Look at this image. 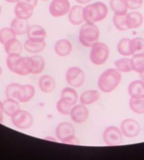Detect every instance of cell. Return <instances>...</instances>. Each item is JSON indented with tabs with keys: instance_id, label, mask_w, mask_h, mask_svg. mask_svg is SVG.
Returning <instances> with one entry per match:
<instances>
[{
	"instance_id": "cell-1",
	"label": "cell",
	"mask_w": 144,
	"mask_h": 160,
	"mask_svg": "<svg viewBox=\"0 0 144 160\" xmlns=\"http://www.w3.org/2000/svg\"><path fill=\"white\" fill-rule=\"evenodd\" d=\"M121 81V74L117 68H108L100 76L98 85L105 93H110L118 87Z\"/></svg>"
},
{
	"instance_id": "cell-2",
	"label": "cell",
	"mask_w": 144,
	"mask_h": 160,
	"mask_svg": "<svg viewBox=\"0 0 144 160\" xmlns=\"http://www.w3.org/2000/svg\"><path fill=\"white\" fill-rule=\"evenodd\" d=\"M108 14L107 5L102 2L87 4L84 7L83 16L85 23H95L103 21Z\"/></svg>"
},
{
	"instance_id": "cell-3",
	"label": "cell",
	"mask_w": 144,
	"mask_h": 160,
	"mask_svg": "<svg viewBox=\"0 0 144 160\" xmlns=\"http://www.w3.org/2000/svg\"><path fill=\"white\" fill-rule=\"evenodd\" d=\"M100 30L95 23H83L79 30V40L80 43L85 48H91L94 44L98 42Z\"/></svg>"
},
{
	"instance_id": "cell-4",
	"label": "cell",
	"mask_w": 144,
	"mask_h": 160,
	"mask_svg": "<svg viewBox=\"0 0 144 160\" xmlns=\"http://www.w3.org/2000/svg\"><path fill=\"white\" fill-rule=\"evenodd\" d=\"M110 56V48L107 44L97 42L90 48V60L93 64L100 66L107 62Z\"/></svg>"
},
{
	"instance_id": "cell-5",
	"label": "cell",
	"mask_w": 144,
	"mask_h": 160,
	"mask_svg": "<svg viewBox=\"0 0 144 160\" xmlns=\"http://www.w3.org/2000/svg\"><path fill=\"white\" fill-rule=\"evenodd\" d=\"M11 118L13 125L20 130L29 128L33 123V116L26 110L19 109L11 117Z\"/></svg>"
},
{
	"instance_id": "cell-6",
	"label": "cell",
	"mask_w": 144,
	"mask_h": 160,
	"mask_svg": "<svg viewBox=\"0 0 144 160\" xmlns=\"http://www.w3.org/2000/svg\"><path fill=\"white\" fill-rule=\"evenodd\" d=\"M66 80L72 88H79L84 84L85 73L81 68L72 67L66 72Z\"/></svg>"
},
{
	"instance_id": "cell-7",
	"label": "cell",
	"mask_w": 144,
	"mask_h": 160,
	"mask_svg": "<svg viewBox=\"0 0 144 160\" xmlns=\"http://www.w3.org/2000/svg\"><path fill=\"white\" fill-rule=\"evenodd\" d=\"M103 140L108 146L120 145L123 142V134L117 127H107L103 133Z\"/></svg>"
},
{
	"instance_id": "cell-8",
	"label": "cell",
	"mask_w": 144,
	"mask_h": 160,
	"mask_svg": "<svg viewBox=\"0 0 144 160\" xmlns=\"http://www.w3.org/2000/svg\"><path fill=\"white\" fill-rule=\"evenodd\" d=\"M69 0H52L49 6V12L54 18H59L68 14L71 9Z\"/></svg>"
},
{
	"instance_id": "cell-9",
	"label": "cell",
	"mask_w": 144,
	"mask_h": 160,
	"mask_svg": "<svg viewBox=\"0 0 144 160\" xmlns=\"http://www.w3.org/2000/svg\"><path fill=\"white\" fill-rule=\"evenodd\" d=\"M120 130L123 136L129 138H133L138 136L140 133L141 126L136 120L132 118H126L121 122Z\"/></svg>"
},
{
	"instance_id": "cell-10",
	"label": "cell",
	"mask_w": 144,
	"mask_h": 160,
	"mask_svg": "<svg viewBox=\"0 0 144 160\" xmlns=\"http://www.w3.org/2000/svg\"><path fill=\"white\" fill-rule=\"evenodd\" d=\"M33 61L31 57H21L16 62L13 68V73L19 76H27L32 73Z\"/></svg>"
},
{
	"instance_id": "cell-11",
	"label": "cell",
	"mask_w": 144,
	"mask_h": 160,
	"mask_svg": "<svg viewBox=\"0 0 144 160\" xmlns=\"http://www.w3.org/2000/svg\"><path fill=\"white\" fill-rule=\"evenodd\" d=\"M71 120L76 123H83L86 121L89 117V110L86 105L84 104H75L72 107L70 113Z\"/></svg>"
},
{
	"instance_id": "cell-12",
	"label": "cell",
	"mask_w": 144,
	"mask_h": 160,
	"mask_svg": "<svg viewBox=\"0 0 144 160\" xmlns=\"http://www.w3.org/2000/svg\"><path fill=\"white\" fill-rule=\"evenodd\" d=\"M34 8L32 5L25 2H18L14 7V14L16 18L28 20L32 17L34 12Z\"/></svg>"
},
{
	"instance_id": "cell-13",
	"label": "cell",
	"mask_w": 144,
	"mask_h": 160,
	"mask_svg": "<svg viewBox=\"0 0 144 160\" xmlns=\"http://www.w3.org/2000/svg\"><path fill=\"white\" fill-rule=\"evenodd\" d=\"M26 35L28 39L30 40L36 41V42H43L46 38L47 32L45 29L41 26L33 25L31 26H30Z\"/></svg>"
},
{
	"instance_id": "cell-14",
	"label": "cell",
	"mask_w": 144,
	"mask_h": 160,
	"mask_svg": "<svg viewBox=\"0 0 144 160\" xmlns=\"http://www.w3.org/2000/svg\"><path fill=\"white\" fill-rule=\"evenodd\" d=\"M83 10H84V7L81 5H74L71 7L68 13V19L72 25L79 26L84 23Z\"/></svg>"
},
{
	"instance_id": "cell-15",
	"label": "cell",
	"mask_w": 144,
	"mask_h": 160,
	"mask_svg": "<svg viewBox=\"0 0 144 160\" xmlns=\"http://www.w3.org/2000/svg\"><path fill=\"white\" fill-rule=\"evenodd\" d=\"M54 49L55 53L61 57H67L71 54L73 49V45L71 42L67 39H60L57 40L54 44Z\"/></svg>"
},
{
	"instance_id": "cell-16",
	"label": "cell",
	"mask_w": 144,
	"mask_h": 160,
	"mask_svg": "<svg viewBox=\"0 0 144 160\" xmlns=\"http://www.w3.org/2000/svg\"><path fill=\"white\" fill-rule=\"evenodd\" d=\"M35 95V89L32 85H23L21 86L17 95V100L19 102H28L34 98Z\"/></svg>"
},
{
	"instance_id": "cell-17",
	"label": "cell",
	"mask_w": 144,
	"mask_h": 160,
	"mask_svg": "<svg viewBox=\"0 0 144 160\" xmlns=\"http://www.w3.org/2000/svg\"><path fill=\"white\" fill-rule=\"evenodd\" d=\"M143 23V16L140 12H134L127 13L126 15V23L128 29H137Z\"/></svg>"
},
{
	"instance_id": "cell-18",
	"label": "cell",
	"mask_w": 144,
	"mask_h": 160,
	"mask_svg": "<svg viewBox=\"0 0 144 160\" xmlns=\"http://www.w3.org/2000/svg\"><path fill=\"white\" fill-rule=\"evenodd\" d=\"M55 134H56L57 139L61 141L63 139L66 138V137L75 134V129L70 123L62 122L57 126Z\"/></svg>"
},
{
	"instance_id": "cell-19",
	"label": "cell",
	"mask_w": 144,
	"mask_h": 160,
	"mask_svg": "<svg viewBox=\"0 0 144 160\" xmlns=\"http://www.w3.org/2000/svg\"><path fill=\"white\" fill-rule=\"evenodd\" d=\"M128 93L130 98H140L144 97V81L136 80L132 81L128 87Z\"/></svg>"
},
{
	"instance_id": "cell-20",
	"label": "cell",
	"mask_w": 144,
	"mask_h": 160,
	"mask_svg": "<svg viewBox=\"0 0 144 160\" xmlns=\"http://www.w3.org/2000/svg\"><path fill=\"white\" fill-rule=\"evenodd\" d=\"M10 27L15 32L16 35H24L27 33L30 25L28 20H23L15 17L11 22Z\"/></svg>"
},
{
	"instance_id": "cell-21",
	"label": "cell",
	"mask_w": 144,
	"mask_h": 160,
	"mask_svg": "<svg viewBox=\"0 0 144 160\" xmlns=\"http://www.w3.org/2000/svg\"><path fill=\"white\" fill-rule=\"evenodd\" d=\"M100 94L98 90H88L81 94L80 96L79 101L81 104L84 105H90V104L96 102L100 99Z\"/></svg>"
},
{
	"instance_id": "cell-22",
	"label": "cell",
	"mask_w": 144,
	"mask_h": 160,
	"mask_svg": "<svg viewBox=\"0 0 144 160\" xmlns=\"http://www.w3.org/2000/svg\"><path fill=\"white\" fill-rule=\"evenodd\" d=\"M40 90L44 93H50L55 89L56 82L51 76H43L38 82Z\"/></svg>"
},
{
	"instance_id": "cell-23",
	"label": "cell",
	"mask_w": 144,
	"mask_h": 160,
	"mask_svg": "<svg viewBox=\"0 0 144 160\" xmlns=\"http://www.w3.org/2000/svg\"><path fill=\"white\" fill-rule=\"evenodd\" d=\"M61 99L71 106H74L79 100L78 93L72 87L64 88L61 93Z\"/></svg>"
},
{
	"instance_id": "cell-24",
	"label": "cell",
	"mask_w": 144,
	"mask_h": 160,
	"mask_svg": "<svg viewBox=\"0 0 144 160\" xmlns=\"http://www.w3.org/2000/svg\"><path fill=\"white\" fill-rule=\"evenodd\" d=\"M46 47V43L45 41L43 42H36L29 39L25 41L23 44V48L25 50L29 52L30 54H38L40 53L45 49Z\"/></svg>"
},
{
	"instance_id": "cell-25",
	"label": "cell",
	"mask_w": 144,
	"mask_h": 160,
	"mask_svg": "<svg viewBox=\"0 0 144 160\" xmlns=\"http://www.w3.org/2000/svg\"><path fill=\"white\" fill-rule=\"evenodd\" d=\"M4 51L7 54H21L23 51V45L16 38L11 39L4 45Z\"/></svg>"
},
{
	"instance_id": "cell-26",
	"label": "cell",
	"mask_w": 144,
	"mask_h": 160,
	"mask_svg": "<svg viewBox=\"0 0 144 160\" xmlns=\"http://www.w3.org/2000/svg\"><path fill=\"white\" fill-rule=\"evenodd\" d=\"M18 102L16 99L7 98L3 102V112L11 117L14 113L21 109Z\"/></svg>"
},
{
	"instance_id": "cell-27",
	"label": "cell",
	"mask_w": 144,
	"mask_h": 160,
	"mask_svg": "<svg viewBox=\"0 0 144 160\" xmlns=\"http://www.w3.org/2000/svg\"><path fill=\"white\" fill-rule=\"evenodd\" d=\"M110 7L116 15H126L128 13L124 0H110Z\"/></svg>"
},
{
	"instance_id": "cell-28",
	"label": "cell",
	"mask_w": 144,
	"mask_h": 160,
	"mask_svg": "<svg viewBox=\"0 0 144 160\" xmlns=\"http://www.w3.org/2000/svg\"><path fill=\"white\" fill-rule=\"evenodd\" d=\"M130 49L131 55L144 54V39L141 38H135L130 41Z\"/></svg>"
},
{
	"instance_id": "cell-29",
	"label": "cell",
	"mask_w": 144,
	"mask_h": 160,
	"mask_svg": "<svg viewBox=\"0 0 144 160\" xmlns=\"http://www.w3.org/2000/svg\"><path fill=\"white\" fill-rule=\"evenodd\" d=\"M132 71L141 73L144 71V54L133 55L130 59Z\"/></svg>"
},
{
	"instance_id": "cell-30",
	"label": "cell",
	"mask_w": 144,
	"mask_h": 160,
	"mask_svg": "<svg viewBox=\"0 0 144 160\" xmlns=\"http://www.w3.org/2000/svg\"><path fill=\"white\" fill-rule=\"evenodd\" d=\"M130 41L131 39L128 38H124L119 41L117 45V49L119 54L124 57H129L131 55L130 49Z\"/></svg>"
},
{
	"instance_id": "cell-31",
	"label": "cell",
	"mask_w": 144,
	"mask_h": 160,
	"mask_svg": "<svg viewBox=\"0 0 144 160\" xmlns=\"http://www.w3.org/2000/svg\"><path fill=\"white\" fill-rule=\"evenodd\" d=\"M129 107L131 111L136 114H144V97L140 98H131L129 100Z\"/></svg>"
},
{
	"instance_id": "cell-32",
	"label": "cell",
	"mask_w": 144,
	"mask_h": 160,
	"mask_svg": "<svg viewBox=\"0 0 144 160\" xmlns=\"http://www.w3.org/2000/svg\"><path fill=\"white\" fill-rule=\"evenodd\" d=\"M115 67L120 73H129L132 71L131 61L130 59L126 57L121 58L115 61Z\"/></svg>"
},
{
	"instance_id": "cell-33",
	"label": "cell",
	"mask_w": 144,
	"mask_h": 160,
	"mask_svg": "<svg viewBox=\"0 0 144 160\" xmlns=\"http://www.w3.org/2000/svg\"><path fill=\"white\" fill-rule=\"evenodd\" d=\"M33 61V70L32 74H39L42 73L45 67V62L43 58L40 55H33L31 57Z\"/></svg>"
},
{
	"instance_id": "cell-34",
	"label": "cell",
	"mask_w": 144,
	"mask_h": 160,
	"mask_svg": "<svg viewBox=\"0 0 144 160\" xmlns=\"http://www.w3.org/2000/svg\"><path fill=\"white\" fill-rule=\"evenodd\" d=\"M16 34L11 27H5L0 30V43L4 45L7 41L16 38Z\"/></svg>"
},
{
	"instance_id": "cell-35",
	"label": "cell",
	"mask_w": 144,
	"mask_h": 160,
	"mask_svg": "<svg viewBox=\"0 0 144 160\" xmlns=\"http://www.w3.org/2000/svg\"><path fill=\"white\" fill-rule=\"evenodd\" d=\"M112 22L115 27L120 31H126L129 30L126 23V15H116L112 18Z\"/></svg>"
},
{
	"instance_id": "cell-36",
	"label": "cell",
	"mask_w": 144,
	"mask_h": 160,
	"mask_svg": "<svg viewBox=\"0 0 144 160\" xmlns=\"http://www.w3.org/2000/svg\"><path fill=\"white\" fill-rule=\"evenodd\" d=\"M21 85L16 82H13V83L9 84L6 88L5 90V95H6L7 98H12L16 99L18 93V91L20 90Z\"/></svg>"
},
{
	"instance_id": "cell-37",
	"label": "cell",
	"mask_w": 144,
	"mask_h": 160,
	"mask_svg": "<svg viewBox=\"0 0 144 160\" xmlns=\"http://www.w3.org/2000/svg\"><path fill=\"white\" fill-rule=\"evenodd\" d=\"M74 106H71L70 104L65 102L62 99L57 102V111L60 113L61 114L63 115H69L71 113L72 107Z\"/></svg>"
},
{
	"instance_id": "cell-38",
	"label": "cell",
	"mask_w": 144,
	"mask_h": 160,
	"mask_svg": "<svg viewBox=\"0 0 144 160\" xmlns=\"http://www.w3.org/2000/svg\"><path fill=\"white\" fill-rule=\"evenodd\" d=\"M21 56L19 54H9L7 57V66L9 70L13 73V68L16 62Z\"/></svg>"
},
{
	"instance_id": "cell-39",
	"label": "cell",
	"mask_w": 144,
	"mask_h": 160,
	"mask_svg": "<svg viewBox=\"0 0 144 160\" xmlns=\"http://www.w3.org/2000/svg\"><path fill=\"white\" fill-rule=\"evenodd\" d=\"M128 9L137 10L143 5V0H124Z\"/></svg>"
},
{
	"instance_id": "cell-40",
	"label": "cell",
	"mask_w": 144,
	"mask_h": 160,
	"mask_svg": "<svg viewBox=\"0 0 144 160\" xmlns=\"http://www.w3.org/2000/svg\"><path fill=\"white\" fill-rule=\"evenodd\" d=\"M61 142H62V143H64V144H68V145H77L80 144L79 140L78 138L75 136V134L71 135V136L66 137V138L63 139L62 140H61Z\"/></svg>"
},
{
	"instance_id": "cell-41",
	"label": "cell",
	"mask_w": 144,
	"mask_h": 160,
	"mask_svg": "<svg viewBox=\"0 0 144 160\" xmlns=\"http://www.w3.org/2000/svg\"><path fill=\"white\" fill-rule=\"evenodd\" d=\"M20 1L25 2H26V3H28L30 5H32L33 7H35L36 6H37L38 2V0H20Z\"/></svg>"
},
{
	"instance_id": "cell-42",
	"label": "cell",
	"mask_w": 144,
	"mask_h": 160,
	"mask_svg": "<svg viewBox=\"0 0 144 160\" xmlns=\"http://www.w3.org/2000/svg\"><path fill=\"white\" fill-rule=\"evenodd\" d=\"M77 3L79 4H88L92 1V0H75Z\"/></svg>"
},
{
	"instance_id": "cell-43",
	"label": "cell",
	"mask_w": 144,
	"mask_h": 160,
	"mask_svg": "<svg viewBox=\"0 0 144 160\" xmlns=\"http://www.w3.org/2000/svg\"><path fill=\"white\" fill-rule=\"evenodd\" d=\"M3 111H0V123L3 122L4 120V115H3Z\"/></svg>"
},
{
	"instance_id": "cell-44",
	"label": "cell",
	"mask_w": 144,
	"mask_h": 160,
	"mask_svg": "<svg viewBox=\"0 0 144 160\" xmlns=\"http://www.w3.org/2000/svg\"><path fill=\"white\" fill-rule=\"evenodd\" d=\"M7 2H9V3H17L20 0H4Z\"/></svg>"
},
{
	"instance_id": "cell-45",
	"label": "cell",
	"mask_w": 144,
	"mask_h": 160,
	"mask_svg": "<svg viewBox=\"0 0 144 160\" xmlns=\"http://www.w3.org/2000/svg\"><path fill=\"white\" fill-rule=\"evenodd\" d=\"M45 139L48 140H52V141H57L56 138H52V137H46Z\"/></svg>"
},
{
	"instance_id": "cell-46",
	"label": "cell",
	"mask_w": 144,
	"mask_h": 160,
	"mask_svg": "<svg viewBox=\"0 0 144 160\" xmlns=\"http://www.w3.org/2000/svg\"><path fill=\"white\" fill-rule=\"evenodd\" d=\"M139 76H140L141 79L143 81H144V71H143V72H142V73H139Z\"/></svg>"
},
{
	"instance_id": "cell-47",
	"label": "cell",
	"mask_w": 144,
	"mask_h": 160,
	"mask_svg": "<svg viewBox=\"0 0 144 160\" xmlns=\"http://www.w3.org/2000/svg\"><path fill=\"white\" fill-rule=\"evenodd\" d=\"M0 111H3V102L0 101Z\"/></svg>"
},
{
	"instance_id": "cell-48",
	"label": "cell",
	"mask_w": 144,
	"mask_h": 160,
	"mask_svg": "<svg viewBox=\"0 0 144 160\" xmlns=\"http://www.w3.org/2000/svg\"><path fill=\"white\" fill-rule=\"evenodd\" d=\"M2 68L1 67H0V76H2Z\"/></svg>"
},
{
	"instance_id": "cell-49",
	"label": "cell",
	"mask_w": 144,
	"mask_h": 160,
	"mask_svg": "<svg viewBox=\"0 0 144 160\" xmlns=\"http://www.w3.org/2000/svg\"><path fill=\"white\" fill-rule=\"evenodd\" d=\"M2 7H1V5H0V14H1V13H2Z\"/></svg>"
},
{
	"instance_id": "cell-50",
	"label": "cell",
	"mask_w": 144,
	"mask_h": 160,
	"mask_svg": "<svg viewBox=\"0 0 144 160\" xmlns=\"http://www.w3.org/2000/svg\"><path fill=\"white\" fill-rule=\"evenodd\" d=\"M41 1H43V2H47V1H49V0H41Z\"/></svg>"
}]
</instances>
